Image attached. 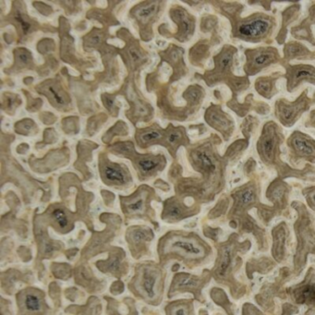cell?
Instances as JSON below:
<instances>
[{
    "mask_svg": "<svg viewBox=\"0 0 315 315\" xmlns=\"http://www.w3.org/2000/svg\"><path fill=\"white\" fill-rule=\"evenodd\" d=\"M205 119L208 121L209 125L223 132L230 131L232 128H234V122L230 120L227 115L223 113L220 108L209 109L206 112Z\"/></svg>",
    "mask_w": 315,
    "mask_h": 315,
    "instance_id": "obj_16",
    "label": "cell"
},
{
    "mask_svg": "<svg viewBox=\"0 0 315 315\" xmlns=\"http://www.w3.org/2000/svg\"><path fill=\"white\" fill-rule=\"evenodd\" d=\"M235 53L236 49L234 47L225 46L224 49L221 51L220 54L215 56L216 70H219V72H225L230 70L232 66Z\"/></svg>",
    "mask_w": 315,
    "mask_h": 315,
    "instance_id": "obj_20",
    "label": "cell"
},
{
    "mask_svg": "<svg viewBox=\"0 0 315 315\" xmlns=\"http://www.w3.org/2000/svg\"><path fill=\"white\" fill-rule=\"evenodd\" d=\"M304 105V103H294L292 104H285V105H281L278 108V117L280 119L281 121L283 122L284 125H287V123L294 124L293 122L295 121L297 117H299V113L301 108L300 106Z\"/></svg>",
    "mask_w": 315,
    "mask_h": 315,
    "instance_id": "obj_19",
    "label": "cell"
},
{
    "mask_svg": "<svg viewBox=\"0 0 315 315\" xmlns=\"http://www.w3.org/2000/svg\"><path fill=\"white\" fill-rule=\"evenodd\" d=\"M172 20L179 25V31L176 34L175 37L180 42L189 40L194 32V18L181 8H174L169 13Z\"/></svg>",
    "mask_w": 315,
    "mask_h": 315,
    "instance_id": "obj_10",
    "label": "cell"
},
{
    "mask_svg": "<svg viewBox=\"0 0 315 315\" xmlns=\"http://www.w3.org/2000/svg\"><path fill=\"white\" fill-rule=\"evenodd\" d=\"M158 252L161 261L167 259L168 256L174 258L175 255L183 260H200L206 254L205 248L199 240L180 232H169L162 237Z\"/></svg>",
    "mask_w": 315,
    "mask_h": 315,
    "instance_id": "obj_2",
    "label": "cell"
},
{
    "mask_svg": "<svg viewBox=\"0 0 315 315\" xmlns=\"http://www.w3.org/2000/svg\"><path fill=\"white\" fill-rule=\"evenodd\" d=\"M313 199H314V201H315V196H314V197H313Z\"/></svg>",
    "mask_w": 315,
    "mask_h": 315,
    "instance_id": "obj_35",
    "label": "cell"
},
{
    "mask_svg": "<svg viewBox=\"0 0 315 315\" xmlns=\"http://www.w3.org/2000/svg\"><path fill=\"white\" fill-rule=\"evenodd\" d=\"M303 46L300 45H290L288 46V48H287V51H288V56L289 58H294L296 55H301L302 53H303V50L305 49V48H303V49H300V48H302Z\"/></svg>",
    "mask_w": 315,
    "mask_h": 315,
    "instance_id": "obj_32",
    "label": "cell"
},
{
    "mask_svg": "<svg viewBox=\"0 0 315 315\" xmlns=\"http://www.w3.org/2000/svg\"><path fill=\"white\" fill-rule=\"evenodd\" d=\"M129 58L131 60V62L134 63L136 65V63L138 62H141L144 60V56L141 55V52L140 51V47L136 46V45H130V48H129Z\"/></svg>",
    "mask_w": 315,
    "mask_h": 315,
    "instance_id": "obj_30",
    "label": "cell"
},
{
    "mask_svg": "<svg viewBox=\"0 0 315 315\" xmlns=\"http://www.w3.org/2000/svg\"><path fill=\"white\" fill-rule=\"evenodd\" d=\"M274 85L275 80L271 78H259L255 82L256 90L261 95H264L265 97H271L274 94Z\"/></svg>",
    "mask_w": 315,
    "mask_h": 315,
    "instance_id": "obj_26",
    "label": "cell"
},
{
    "mask_svg": "<svg viewBox=\"0 0 315 315\" xmlns=\"http://www.w3.org/2000/svg\"><path fill=\"white\" fill-rule=\"evenodd\" d=\"M167 315H193V307L190 300H179L165 308Z\"/></svg>",
    "mask_w": 315,
    "mask_h": 315,
    "instance_id": "obj_22",
    "label": "cell"
},
{
    "mask_svg": "<svg viewBox=\"0 0 315 315\" xmlns=\"http://www.w3.org/2000/svg\"><path fill=\"white\" fill-rule=\"evenodd\" d=\"M231 263V251L228 248H226L222 251V254L219 259V263L216 268V275L219 277H224Z\"/></svg>",
    "mask_w": 315,
    "mask_h": 315,
    "instance_id": "obj_27",
    "label": "cell"
},
{
    "mask_svg": "<svg viewBox=\"0 0 315 315\" xmlns=\"http://www.w3.org/2000/svg\"><path fill=\"white\" fill-rule=\"evenodd\" d=\"M238 204L240 206H245L253 203L255 199V192L252 188H247L243 190H241L240 193L237 195Z\"/></svg>",
    "mask_w": 315,
    "mask_h": 315,
    "instance_id": "obj_28",
    "label": "cell"
},
{
    "mask_svg": "<svg viewBox=\"0 0 315 315\" xmlns=\"http://www.w3.org/2000/svg\"><path fill=\"white\" fill-rule=\"evenodd\" d=\"M15 19L17 21L20 22V27H21L22 31L24 32V34H27L28 31L30 30L31 27H32L30 22L27 21V20L24 19V17L20 14V11H18V12L16 13Z\"/></svg>",
    "mask_w": 315,
    "mask_h": 315,
    "instance_id": "obj_33",
    "label": "cell"
},
{
    "mask_svg": "<svg viewBox=\"0 0 315 315\" xmlns=\"http://www.w3.org/2000/svg\"><path fill=\"white\" fill-rule=\"evenodd\" d=\"M275 141V131H266L264 135H262L259 141V151L262 156L266 159H270L274 154Z\"/></svg>",
    "mask_w": 315,
    "mask_h": 315,
    "instance_id": "obj_21",
    "label": "cell"
},
{
    "mask_svg": "<svg viewBox=\"0 0 315 315\" xmlns=\"http://www.w3.org/2000/svg\"><path fill=\"white\" fill-rule=\"evenodd\" d=\"M161 2H145L140 5L136 6L131 10V14L139 22V25L142 28L150 27L151 23L155 21V16L159 11Z\"/></svg>",
    "mask_w": 315,
    "mask_h": 315,
    "instance_id": "obj_12",
    "label": "cell"
},
{
    "mask_svg": "<svg viewBox=\"0 0 315 315\" xmlns=\"http://www.w3.org/2000/svg\"><path fill=\"white\" fill-rule=\"evenodd\" d=\"M184 217H187L185 211L183 210V207L179 202L174 200V198L165 202V210L162 214V219L167 222H175L181 220Z\"/></svg>",
    "mask_w": 315,
    "mask_h": 315,
    "instance_id": "obj_18",
    "label": "cell"
},
{
    "mask_svg": "<svg viewBox=\"0 0 315 315\" xmlns=\"http://www.w3.org/2000/svg\"><path fill=\"white\" fill-rule=\"evenodd\" d=\"M130 289L146 302L158 305L164 291V272L153 263L138 265Z\"/></svg>",
    "mask_w": 315,
    "mask_h": 315,
    "instance_id": "obj_1",
    "label": "cell"
},
{
    "mask_svg": "<svg viewBox=\"0 0 315 315\" xmlns=\"http://www.w3.org/2000/svg\"><path fill=\"white\" fill-rule=\"evenodd\" d=\"M102 98H103V103L105 104L106 108L113 113L116 109V108H114L115 107V105H114V102H115L114 101V96L105 95L102 96Z\"/></svg>",
    "mask_w": 315,
    "mask_h": 315,
    "instance_id": "obj_34",
    "label": "cell"
},
{
    "mask_svg": "<svg viewBox=\"0 0 315 315\" xmlns=\"http://www.w3.org/2000/svg\"><path fill=\"white\" fill-rule=\"evenodd\" d=\"M132 162H134L136 169L141 179L155 175L157 172L164 169L165 165V156L161 155H137Z\"/></svg>",
    "mask_w": 315,
    "mask_h": 315,
    "instance_id": "obj_9",
    "label": "cell"
},
{
    "mask_svg": "<svg viewBox=\"0 0 315 315\" xmlns=\"http://www.w3.org/2000/svg\"><path fill=\"white\" fill-rule=\"evenodd\" d=\"M158 126H153L148 129L139 130L136 133V140L138 145L141 148L149 147L151 145H159L165 146V141L163 140L165 131H162Z\"/></svg>",
    "mask_w": 315,
    "mask_h": 315,
    "instance_id": "obj_14",
    "label": "cell"
},
{
    "mask_svg": "<svg viewBox=\"0 0 315 315\" xmlns=\"http://www.w3.org/2000/svg\"><path fill=\"white\" fill-rule=\"evenodd\" d=\"M192 162L195 168L205 173H212L215 170V161L205 150H197L192 154Z\"/></svg>",
    "mask_w": 315,
    "mask_h": 315,
    "instance_id": "obj_17",
    "label": "cell"
},
{
    "mask_svg": "<svg viewBox=\"0 0 315 315\" xmlns=\"http://www.w3.org/2000/svg\"><path fill=\"white\" fill-rule=\"evenodd\" d=\"M100 174L102 180L106 185L123 187L131 182L129 171L124 165L112 163L105 156H100Z\"/></svg>",
    "mask_w": 315,
    "mask_h": 315,
    "instance_id": "obj_5",
    "label": "cell"
},
{
    "mask_svg": "<svg viewBox=\"0 0 315 315\" xmlns=\"http://www.w3.org/2000/svg\"><path fill=\"white\" fill-rule=\"evenodd\" d=\"M271 27L272 22L269 17L251 16L250 19L241 21L238 25L236 36L243 40L258 42L268 35Z\"/></svg>",
    "mask_w": 315,
    "mask_h": 315,
    "instance_id": "obj_3",
    "label": "cell"
},
{
    "mask_svg": "<svg viewBox=\"0 0 315 315\" xmlns=\"http://www.w3.org/2000/svg\"><path fill=\"white\" fill-rule=\"evenodd\" d=\"M246 72L254 74L262 69L271 65L278 59V52L275 48H258L256 50L247 51Z\"/></svg>",
    "mask_w": 315,
    "mask_h": 315,
    "instance_id": "obj_7",
    "label": "cell"
},
{
    "mask_svg": "<svg viewBox=\"0 0 315 315\" xmlns=\"http://www.w3.org/2000/svg\"><path fill=\"white\" fill-rule=\"evenodd\" d=\"M19 306L23 314L43 315L45 311L44 294L40 290L29 289L21 292L19 297Z\"/></svg>",
    "mask_w": 315,
    "mask_h": 315,
    "instance_id": "obj_8",
    "label": "cell"
},
{
    "mask_svg": "<svg viewBox=\"0 0 315 315\" xmlns=\"http://www.w3.org/2000/svg\"><path fill=\"white\" fill-rule=\"evenodd\" d=\"M126 240L129 244L132 256L138 259L145 254L146 245L154 238V233L149 227L144 225L130 226L126 232Z\"/></svg>",
    "mask_w": 315,
    "mask_h": 315,
    "instance_id": "obj_6",
    "label": "cell"
},
{
    "mask_svg": "<svg viewBox=\"0 0 315 315\" xmlns=\"http://www.w3.org/2000/svg\"><path fill=\"white\" fill-rule=\"evenodd\" d=\"M52 220L55 223V225H58L59 230L64 231V232H69L70 230V222L69 215L67 214V212L64 210V208L62 207H58L52 211L51 214Z\"/></svg>",
    "mask_w": 315,
    "mask_h": 315,
    "instance_id": "obj_25",
    "label": "cell"
},
{
    "mask_svg": "<svg viewBox=\"0 0 315 315\" xmlns=\"http://www.w3.org/2000/svg\"><path fill=\"white\" fill-rule=\"evenodd\" d=\"M124 258V251L121 249H115L114 252H110L108 260L105 262L100 261L96 263L95 265H97L98 269L104 273H110L115 276H121L124 273L123 268H121Z\"/></svg>",
    "mask_w": 315,
    "mask_h": 315,
    "instance_id": "obj_15",
    "label": "cell"
},
{
    "mask_svg": "<svg viewBox=\"0 0 315 315\" xmlns=\"http://www.w3.org/2000/svg\"><path fill=\"white\" fill-rule=\"evenodd\" d=\"M14 55L18 59V64L17 65L25 67V66L29 65L28 63L32 60V55H31L30 52H28L24 48L14 51Z\"/></svg>",
    "mask_w": 315,
    "mask_h": 315,
    "instance_id": "obj_29",
    "label": "cell"
},
{
    "mask_svg": "<svg viewBox=\"0 0 315 315\" xmlns=\"http://www.w3.org/2000/svg\"><path fill=\"white\" fill-rule=\"evenodd\" d=\"M294 297L298 303L315 305V285H304L294 291Z\"/></svg>",
    "mask_w": 315,
    "mask_h": 315,
    "instance_id": "obj_23",
    "label": "cell"
},
{
    "mask_svg": "<svg viewBox=\"0 0 315 315\" xmlns=\"http://www.w3.org/2000/svg\"><path fill=\"white\" fill-rule=\"evenodd\" d=\"M293 147L301 155H312L315 154V146L313 141L306 139L305 137L296 136L292 140Z\"/></svg>",
    "mask_w": 315,
    "mask_h": 315,
    "instance_id": "obj_24",
    "label": "cell"
},
{
    "mask_svg": "<svg viewBox=\"0 0 315 315\" xmlns=\"http://www.w3.org/2000/svg\"><path fill=\"white\" fill-rule=\"evenodd\" d=\"M202 285L203 281L200 278L188 274H179L174 277L168 296L172 297L177 292H184V291L193 292L196 296L197 291H200L202 289Z\"/></svg>",
    "mask_w": 315,
    "mask_h": 315,
    "instance_id": "obj_13",
    "label": "cell"
},
{
    "mask_svg": "<svg viewBox=\"0 0 315 315\" xmlns=\"http://www.w3.org/2000/svg\"><path fill=\"white\" fill-rule=\"evenodd\" d=\"M6 99L4 101V107L7 109H14V106L20 105V100L18 95H5Z\"/></svg>",
    "mask_w": 315,
    "mask_h": 315,
    "instance_id": "obj_31",
    "label": "cell"
},
{
    "mask_svg": "<svg viewBox=\"0 0 315 315\" xmlns=\"http://www.w3.org/2000/svg\"><path fill=\"white\" fill-rule=\"evenodd\" d=\"M36 90L42 93V95H45L49 99L51 104L56 107V109L66 107L70 104V98L68 95L53 80H47L42 83L36 87Z\"/></svg>",
    "mask_w": 315,
    "mask_h": 315,
    "instance_id": "obj_11",
    "label": "cell"
},
{
    "mask_svg": "<svg viewBox=\"0 0 315 315\" xmlns=\"http://www.w3.org/2000/svg\"><path fill=\"white\" fill-rule=\"evenodd\" d=\"M152 191L147 186H141L130 197L120 196L122 211L128 217H144L147 215L149 196Z\"/></svg>",
    "mask_w": 315,
    "mask_h": 315,
    "instance_id": "obj_4",
    "label": "cell"
}]
</instances>
